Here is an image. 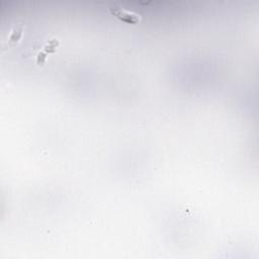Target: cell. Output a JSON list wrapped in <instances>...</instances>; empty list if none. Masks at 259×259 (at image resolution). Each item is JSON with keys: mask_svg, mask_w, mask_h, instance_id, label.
<instances>
[{"mask_svg": "<svg viewBox=\"0 0 259 259\" xmlns=\"http://www.w3.org/2000/svg\"><path fill=\"white\" fill-rule=\"evenodd\" d=\"M59 45H60V41L58 39L49 40L45 45L41 47L42 50H40V52L37 55V63L40 65L43 64L46 61L48 55L51 53H54L56 49L59 47Z\"/></svg>", "mask_w": 259, "mask_h": 259, "instance_id": "7a4b0ae2", "label": "cell"}, {"mask_svg": "<svg viewBox=\"0 0 259 259\" xmlns=\"http://www.w3.org/2000/svg\"><path fill=\"white\" fill-rule=\"evenodd\" d=\"M23 31H24L23 22H18V23L14 24V27L12 28V30L7 38V46L13 47L14 45H16L17 42L20 40Z\"/></svg>", "mask_w": 259, "mask_h": 259, "instance_id": "3957f363", "label": "cell"}, {"mask_svg": "<svg viewBox=\"0 0 259 259\" xmlns=\"http://www.w3.org/2000/svg\"><path fill=\"white\" fill-rule=\"evenodd\" d=\"M110 10L114 16H116L117 18H119L125 22H128V23H133V24L138 23L139 21H141V18H142L139 13L125 9L118 5L111 6Z\"/></svg>", "mask_w": 259, "mask_h": 259, "instance_id": "6da1fadb", "label": "cell"}]
</instances>
